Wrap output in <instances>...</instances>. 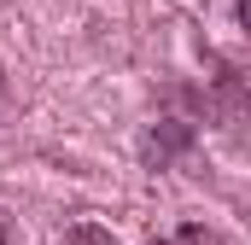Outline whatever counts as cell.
<instances>
[{
	"instance_id": "cell-1",
	"label": "cell",
	"mask_w": 251,
	"mask_h": 245,
	"mask_svg": "<svg viewBox=\"0 0 251 245\" xmlns=\"http://www.w3.org/2000/svg\"><path fill=\"white\" fill-rule=\"evenodd\" d=\"M59 245H111V234H105V228H70Z\"/></svg>"
},
{
	"instance_id": "cell-3",
	"label": "cell",
	"mask_w": 251,
	"mask_h": 245,
	"mask_svg": "<svg viewBox=\"0 0 251 245\" xmlns=\"http://www.w3.org/2000/svg\"><path fill=\"white\" fill-rule=\"evenodd\" d=\"M6 240H12V228H6V222H0V245H6Z\"/></svg>"
},
{
	"instance_id": "cell-4",
	"label": "cell",
	"mask_w": 251,
	"mask_h": 245,
	"mask_svg": "<svg viewBox=\"0 0 251 245\" xmlns=\"http://www.w3.org/2000/svg\"><path fill=\"white\" fill-rule=\"evenodd\" d=\"M152 245H170V240H152Z\"/></svg>"
},
{
	"instance_id": "cell-2",
	"label": "cell",
	"mask_w": 251,
	"mask_h": 245,
	"mask_svg": "<svg viewBox=\"0 0 251 245\" xmlns=\"http://www.w3.org/2000/svg\"><path fill=\"white\" fill-rule=\"evenodd\" d=\"M0 111H6V76H0Z\"/></svg>"
}]
</instances>
